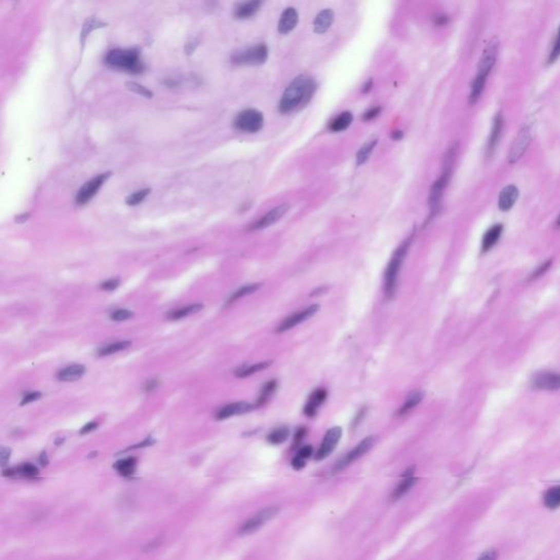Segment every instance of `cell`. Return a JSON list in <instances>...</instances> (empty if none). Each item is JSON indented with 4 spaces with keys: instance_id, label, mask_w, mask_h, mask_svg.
Instances as JSON below:
<instances>
[{
    "instance_id": "ac0fdd59",
    "label": "cell",
    "mask_w": 560,
    "mask_h": 560,
    "mask_svg": "<svg viewBox=\"0 0 560 560\" xmlns=\"http://www.w3.org/2000/svg\"><path fill=\"white\" fill-rule=\"evenodd\" d=\"M326 398H327V391L325 389H316L307 399L304 406V414L310 418L315 417L320 406L325 402Z\"/></svg>"
},
{
    "instance_id": "4fadbf2b",
    "label": "cell",
    "mask_w": 560,
    "mask_h": 560,
    "mask_svg": "<svg viewBox=\"0 0 560 560\" xmlns=\"http://www.w3.org/2000/svg\"><path fill=\"white\" fill-rule=\"evenodd\" d=\"M342 430L340 427H334L326 432L325 437L323 439L322 445L316 452L315 459L316 461H322V459L326 458L329 455L333 453V451L335 450L336 446L341 438Z\"/></svg>"
},
{
    "instance_id": "30bf717a",
    "label": "cell",
    "mask_w": 560,
    "mask_h": 560,
    "mask_svg": "<svg viewBox=\"0 0 560 560\" xmlns=\"http://www.w3.org/2000/svg\"><path fill=\"white\" fill-rule=\"evenodd\" d=\"M278 512H279L278 507H268L261 510L260 512L254 514L250 519H248L243 525H242V528L240 529V533L243 535H247V534H252L256 532L257 530H260L266 522L274 519V517L278 514Z\"/></svg>"
},
{
    "instance_id": "db71d44e",
    "label": "cell",
    "mask_w": 560,
    "mask_h": 560,
    "mask_svg": "<svg viewBox=\"0 0 560 560\" xmlns=\"http://www.w3.org/2000/svg\"><path fill=\"white\" fill-rule=\"evenodd\" d=\"M305 462H306L305 459H303L302 457H300V456L296 455V457H295L294 459H292L291 464H292V467H294L295 470L299 471V470H302L303 467L305 466Z\"/></svg>"
},
{
    "instance_id": "ffe728a7",
    "label": "cell",
    "mask_w": 560,
    "mask_h": 560,
    "mask_svg": "<svg viewBox=\"0 0 560 560\" xmlns=\"http://www.w3.org/2000/svg\"><path fill=\"white\" fill-rule=\"evenodd\" d=\"M503 128H504V118L503 115H501V113H497L494 119V124H492V128L488 138L487 157H491L492 153H494L495 149L499 143L501 132H503Z\"/></svg>"
},
{
    "instance_id": "836d02e7",
    "label": "cell",
    "mask_w": 560,
    "mask_h": 560,
    "mask_svg": "<svg viewBox=\"0 0 560 560\" xmlns=\"http://www.w3.org/2000/svg\"><path fill=\"white\" fill-rule=\"evenodd\" d=\"M417 479L414 478V477H404V480L400 482L398 486L393 490L392 495H391V499L393 501L395 500H398L402 498L403 496H405L407 492L409 491V489H411L414 485L416 484Z\"/></svg>"
},
{
    "instance_id": "cb8c5ba5",
    "label": "cell",
    "mask_w": 560,
    "mask_h": 560,
    "mask_svg": "<svg viewBox=\"0 0 560 560\" xmlns=\"http://www.w3.org/2000/svg\"><path fill=\"white\" fill-rule=\"evenodd\" d=\"M86 372V368L82 364H73L58 372V380L64 382H73L80 379Z\"/></svg>"
},
{
    "instance_id": "f6af8a7d",
    "label": "cell",
    "mask_w": 560,
    "mask_h": 560,
    "mask_svg": "<svg viewBox=\"0 0 560 560\" xmlns=\"http://www.w3.org/2000/svg\"><path fill=\"white\" fill-rule=\"evenodd\" d=\"M498 558V551L495 548H489L485 550L484 553L478 557L477 560H497Z\"/></svg>"
},
{
    "instance_id": "ab89813d",
    "label": "cell",
    "mask_w": 560,
    "mask_h": 560,
    "mask_svg": "<svg viewBox=\"0 0 560 560\" xmlns=\"http://www.w3.org/2000/svg\"><path fill=\"white\" fill-rule=\"evenodd\" d=\"M15 474L16 475H21V476H23V477L33 478V477H35V476L38 475V470H37V467L34 466L33 464L26 463V464L20 465L19 467H16Z\"/></svg>"
},
{
    "instance_id": "f5cc1de1",
    "label": "cell",
    "mask_w": 560,
    "mask_h": 560,
    "mask_svg": "<svg viewBox=\"0 0 560 560\" xmlns=\"http://www.w3.org/2000/svg\"><path fill=\"white\" fill-rule=\"evenodd\" d=\"M380 112H381V108H380V107H373V108H371V110H369V111L364 113L363 119H364L365 121L373 120V119L377 118V116L380 114Z\"/></svg>"
},
{
    "instance_id": "f546056e",
    "label": "cell",
    "mask_w": 560,
    "mask_h": 560,
    "mask_svg": "<svg viewBox=\"0 0 560 560\" xmlns=\"http://www.w3.org/2000/svg\"><path fill=\"white\" fill-rule=\"evenodd\" d=\"M204 305L202 303H196V304H191V305H187L185 307H182V308H178V310H173L171 311L169 314H168V317L170 320H180V319H184V317L186 316H189L191 314H195V313H198L199 311L203 310Z\"/></svg>"
},
{
    "instance_id": "8fae6325",
    "label": "cell",
    "mask_w": 560,
    "mask_h": 560,
    "mask_svg": "<svg viewBox=\"0 0 560 560\" xmlns=\"http://www.w3.org/2000/svg\"><path fill=\"white\" fill-rule=\"evenodd\" d=\"M321 306L319 304H313L311 306H308L306 308H304V310L302 311H299L295 314H292L290 316H288L287 319L283 320L280 325L278 326L277 329H276V332L277 333H283V332H287V331H290L291 329L296 327L297 325L303 323L307 320H310L311 317H313L317 312L320 311Z\"/></svg>"
},
{
    "instance_id": "8d00e7d4",
    "label": "cell",
    "mask_w": 560,
    "mask_h": 560,
    "mask_svg": "<svg viewBox=\"0 0 560 560\" xmlns=\"http://www.w3.org/2000/svg\"><path fill=\"white\" fill-rule=\"evenodd\" d=\"M378 144V140L377 139H373V140H370L369 143H366L364 146L361 147V149L359 150L358 153H357V164L360 165V164H363L368 159H369L370 155L372 153L374 147L377 146Z\"/></svg>"
},
{
    "instance_id": "f907efd6",
    "label": "cell",
    "mask_w": 560,
    "mask_h": 560,
    "mask_svg": "<svg viewBox=\"0 0 560 560\" xmlns=\"http://www.w3.org/2000/svg\"><path fill=\"white\" fill-rule=\"evenodd\" d=\"M312 452H313V448L311 446H304V447H302L299 450V452H298L297 455L300 456V457H302L303 459H305V461H306V459L312 455Z\"/></svg>"
},
{
    "instance_id": "7dc6e473",
    "label": "cell",
    "mask_w": 560,
    "mask_h": 560,
    "mask_svg": "<svg viewBox=\"0 0 560 560\" xmlns=\"http://www.w3.org/2000/svg\"><path fill=\"white\" fill-rule=\"evenodd\" d=\"M42 396V394L40 392H32V393H29L28 395L24 396L22 398V402H21V405H27V404H30L32 402H35V400H37L40 397Z\"/></svg>"
},
{
    "instance_id": "be15d7a7",
    "label": "cell",
    "mask_w": 560,
    "mask_h": 560,
    "mask_svg": "<svg viewBox=\"0 0 560 560\" xmlns=\"http://www.w3.org/2000/svg\"><path fill=\"white\" fill-rule=\"evenodd\" d=\"M556 224L558 225V227H560V215L558 216V218H557V221H556Z\"/></svg>"
},
{
    "instance_id": "680465c9",
    "label": "cell",
    "mask_w": 560,
    "mask_h": 560,
    "mask_svg": "<svg viewBox=\"0 0 560 560\" xmlns=\"http://www.w3.org/2000/svg\"><path fill=\"white\" fill-rule=\"evenodd\" d=\"M40 462H41V464H42V465H43V466H46V465L48 464L47 455H46V453H45V452H43V453H42V454H41V456H40Z\"/></svg>"
},
{
    "instance_id": "1f68e13d",
    "label": "cell",
    "mask_w": 560,
    "mask_h": 560,
    "mask_svg": "<svg viewBox=\"0 0 560 560\" xmlns=\"http://www.w3.org/2000/svg\"><path fill=\"white\" fill-rule=\"evenodd\" d=\"M289 434H290L289 428L286 427V426H281V427H278L275 430H273L268 436H267V441H268L271 445L278 446L285 441H287V439L289 438Z\"/></svg>"
},
{
    "instance_id": "d6a6232c",
    "label": "cell",
    "mask_w": 560,
    "mask_h": 560,
    "mask_svg": "<svg viewBox=\"0 0 560 560\" xmlns=\"http://www.w3.org/2000/svg\"><path fill=\"white\" fill-rule=\"evenodd\" d=\"M136 465H137V459L135 457H128V458L121 459V461H119L114 465V467L118 470V472L121 475L130 476L133 474V472H135Z\"/></svg>"
},
{
    "instance_id": "816d5d0a",
    "label": "cell",
    "mask_w": 560,
    "mask_h": 560,
    "mask_svg": "<svg viewBox=\"0 0 560 560\" xmlns=\"http://www.w3.org/2000/svg\"><path fill=\"white\" fill-rule=\"evenodd\" d=\"M10 454H11L10 449L3 447L2 450H0V462H2V466H5L8 463V461H9Z\"/></svg>"
},
{
    "instance_id": "74e56055",
    "label": "cell",
    "mask_w": 560,
    "mask_h": 560,
    "mask_svg": "<svg viewBox=\"0 0 560 560\" xmlns=\"http://www.w3.org/2000/svg\"><path fill=\"white\" fill-rule=\"evenodd\" d=\"M105 26H106V24H105L104 22L100 21V20H98V19H93V18L88 19V20L86 21V23L83 24V29H82V33H81V41H82V43H83V42H85V38L90 34V33H91L92 31L95 30V29L103 28V27H105Z\"/></svg>"
},
{
    "instance_id": "f35d334b",
    "label": "cell",
    "mask_w": 560,
    "mask_h": 560,
    "mask_svg": "<svg viewBox=\"0 0 560 560\" xmlns=\"http://www.w3.org/2000/svg\"><path fill=\"white\" fill-rule=\"evenodd\" d=\"M150 191H151V189H150V188L137 190V191H135V193H132L129 196H127L125 202H126V204L128 206H137V205H139V204H141L144 202V200L146 199V197L150 194Z\"/></svg>"
},
{
    "instance_id": "6f0895ef",
    "label": "cell",
    "mask_w": 560,
    "mask_h": 560,
    "mask_svg": "<svg viewBox=\"0 0 560 560\" xmlns=\"http://www.w3.org/2000/svg\"><path fill=\"white\" fill-rule=\"evenodd\" d=\"M158 381H159V380H151V381H149V382L147 383V385H146L145 390H146V391H152V390H155V389L158 387V384H159Z\"/></svg>"
},
{
    "instance_id": "2e32d148",
    "label": "cell",
    "mask_w": 560,
    "mask_h": 560,
    "mask_svg": "<svg viewBox=\"0 0 560 560\" xmlns=\"http://www.w3.org/2000/svg\"><path fill=\"white\" fill-rule=\"evenodd\" d=\"M255 407H256L255 405H252V404L246 403V402L232 403V404H229L227 406H224L223 408H221L220 411L217 413L216 419L217 420H224V419H228V418L233 417V416L247 414L249 412H252Z\"/></svg>"
},
{
    "instance_id": "6da1fadb",
    "label": "cell",
    "mask_w": 560,
    "mask_h": 560,
    "mask_svg": "<svg viewBox=\"0 0 560 560\" xmlns=\"http://www.w3.org/2000/svg\"><path fill=\"white\" fill-rule=\"evenodd\" d=\"M316 90V83L306 74H301L291 81L283 92L279 102V111L283 114L304 106L312 99Z\"/></svg>"
},
{
    "instance_id": "ba28073f",
    "label": "cell",
    "mask_w": 560,
    "mask_h": 560,
    "mask_svg": "<svg viewBox=\"0 0 560 560\" xmlns=\"http://www.w3.org/2000/svg\"><path fill=\"white\" fill-rule=\"evenodd\" d=\"M499 47H500L499 38L497 36L491 37L479 58L477 73L485 74V76L487 77L489 76L490 71L492 70V68H494V66L497 62Z\"/></svg>"
},
{
    "instance_id": "b9f144b4",
    "label": "cell",
    "mask_w": 560,
    "mask_h": 560,
    "mask_svg": "<svg viewBox=\"0 0 560 560\" xmlns=\"http://www.w3.org/2000/svg\"><path fill=\"white\" fill-rule=\"evenodd\" d=\"M559 57H560V26H559V29H558V33H557L554 46H553V48H551V51H550V53L548 55L547 64L548 65H553Z\"/></svg>"
},
{
    "instance_id": "3957f363",
    "label": "cell",
    "mask_w": 560,
    "mask_h": 560,
    "mask_svg": "<svg viewBox=\"0 0 560 560\" xmlns=\"http://www.w3.org/2000/svg\"><path fill=\"white\" fill-rule=\"evenodd\" d=\"M105 63L116 69L128 71L131 73H140L145 69V65L141 61L138 49H113L108 52L105 57Z\"/></svg>"
},
{
    "instance_id": "e575fe53",
    "label": "cell",
    "mask_w": 560,
    "mask_h": 560,
    "mask_svg": "<svg viewBox=\"0 0 560 560\" xmlns=\"http://www.w3.org/2000/svg\"><path fill=\"white\" fill-rule=\"evenodd\" d=\"M262 287V283H250V285H246V286H243L241 287L239 290H237L235 294H232V296L229 298L228 300V303H232L235 302V301L241 299V298H244L246 296H249L254 294V292H256L258 289H261Z\"/></svg>"
},
{
    "instance_id": "5b68a950",
    "label": "cell",
    "mask_w": 560,
    "mask_h": 560,
    "mask_svg": "<svg viewBox=\"0 0 560 560\" xmlns=\"http://www.w3.org/2000/svg\"><path fill=\"white\" fill-rule=\"evenodd\" d=\"M268 58V47L265 44H257L233 54L232 62L237 65L257 66L264 64Z\"/></svg>"
},
{
    "instance_id": "5bb4252c",
    "label": "cell",
    "mask_w": 560,
    "mask_h": 560,
    "mask_svg": "<svg viewBox=\"0 0 560 560\" xmlns=\"http://www.w3.org/2000/svg\"><path fill=\"white\" fill-rule=\"evenodd\" d=\"M532 384L535 389L545 391L560 390V373L553 371H540L534 374Z\"/></svg>"
},
{
    "instance_id": "52a82bcc",
    "label": "cell",
    "mask_w": 560,
    "mask_h": 560,
    "mask_svg": "<svg viewBox=\"0 0 560 560\" xmlns=\"http://www.w3.org/2000/svg\"><path fill=\"white\" fill-rule=\"evenodd\" d=\"M111 177V172H106L99 174L93 179H91L87 183L83 184V186L78 190L76 196V202L78 205L82 206L88 204L90 200L93 198L99 189L103 186V184L107 181V179Z\"/></svg>"
},
{
    "instance_id": "603a6c76",
    "label": "cell",
    "mask_w": 560,
    "mask_h": 560,
    "mask_svg": "<svg viewBox=\"0 0 560 560\" xmlns=\"http://www.w3.org/2000/svg\"><path fill=\"white\" fill-rule=\"evenodd\" d=\"M487 78H488L487 76H484V74H481V73L476 74V77L474 78V80L472 82L471 92H470V96H469V103L471 105H475L476 103L478 102V100L480 99V96L482 94V91L485 89V86H486Z\"/></svg>"
},
{
    "instance_id": "bcb514c9",
    "label": "cell",
    "mask_w": 560,
    "mask_h": 560,
    "mask_svg": "<svg viewBox=\"0 0 560 560\" xmlns=\"http://www.w3.org/2000/svg\"><path fill=\"white\" fill-rule=\"evenodd\" d=\"M119 286H120V279L113 278V279H110V280H106V281L102 282L101 283V289L106 290V291H112V290H115Z\"/></svg>"
},
{
    "instance_id": "44dd1931",
    "label": "cell",
    "mask_w": 560,
    "mask_h": 560,
    "mask_svg": "<svg viewBox=\"0 0 560 560\" xmlns=\"http://www.w3.org/2000/svg\"><path fill=\"white\" fill-rule=\"evenodd\" d=\"M503 231H504V225L501 223H497L495 225H492L491 228H489L486 231V233H485L484 237H482V241H481L482 253L488 252L489 249H491L492 247H494L497 244V242L499 241L501 235H503Z\"/></svg>"
},
{
    "instance_id": "83f0119b",
    "label": "cell",
    "mask_w": 560,
    "mask_h": 560,
    "mask_svg": "<svg viewBox=\"0 0 560 560\" xmlns=\"http://www.w3.org/2000/svg\"><path fill=\"white\" fill-rule=\"evenodd\" d=\"M353 120H354V116L350 112L341 113L339 116H337V118L331 123L330 129L332 131H335V132L345 130L350 126V125H352Z\"/></svg>"
},
{
    "instance_id": "681fc988",
    "label": "cell",
    "mask_w": 560,
    "mask_h": 560,
    "mask_svg": "<svg viewBox=\"0 0 560 560\" xmlns=\"http://www.w3.org/2000/svg\"><path fill=\"white\" fill-rule=\"evenodd\" d=\"M306 432H307V430H306L305 427H300V428H298V430H297L296 433H295V440H294V442H295V443H294V446H295V447H297L298 445H300L301 442H302V440H303L304 437L306 436Z\"/></svg>"
},
{
    "instance_id": "4316f807",
    "label": "cell",
    "mask_w": 560,
    "mask_h": 560,
    "mask_svg": "<svg viewBox=\"0 0 560 560\" xmlns=\"http://www.w3.org/2000/svg\"><path fill=\"white\" fill-rule=\"evenodd\" d=\"M543 501H544V506L549 510L560 508V485L547 489L543 497Z\"/></svg>"
},
{
    "instance_id": "4dcf8cb0",
    "label": "cell",
    "mask_w": 560,
    "mask_h": 560,
    "mask_svg": "<svg viewBox=\"0 0 560 560\" xmlns=\"http://www.w3.org/2000/svg\"><path fill=\"white\" fill-rule=\"evenodd\" d=\"M130 346H131V341H129V340L116 341V342H113V344H108V345H105V346L100 348L99 352H98V355L100 357L110 356V355L116 354L119 352H122V350H124V349H127Z\"/></svg>"
},
{
    "instance_id": "9c48e42d",
    "label": "cell",
    "mask_w": 560,
    "mask_h": 560,
    "mask_svg": "<svg viewBox=\"0 0 560 560\" xmlns=\"http://www.w3.org/2000/svg\"><path fill=\"white\" fill-rule=\"evenodd\" d=\"M375 443V437H368L365 439H363L359 445L354 448L350 452L345 455L342 458H340L339 461L335 464V466H334V473H338L340 471H342L344 469H346L347 466H349L350 464H353L354 462H356L357 459L360 458L361 456H363L365 453H368L370 451V449L374 446Z\"/></svg>"
},
{
    "instance_id": "484cf974",
    "label": "cell",
    "mask_w": 560,
    "mask_h": 560,
    "mask_svg": "<svg viewBox=\"0 0 560 560\" xmlns=\"http://www.w3.org/2000/svg\"><path fill=\"white\" fill-rule=\"evenodd\" d=\"M423 398V393L421 391H414L412 392L411 394H409L407 397H406V400L405 403L403 404V406L400 407V409L398 411V415L399 416H404L406 414H408L409 412L412 411L413 408H415L418 404H419L421 400Z\"/></svg>"
},
{
    "instance_id": "d590c367",
    "label": "cell",
    "mask_w": 560,
    "mask_h": 560,
    "mask_svg": "<svg viewBox=\"0 0 560 560\" xmlns=\"http://www.w3.org/2000/svg\"><path fill=\"white\" fill-rule=\"evenodd\" d=\"M273 361H263V362H258V363H255L253 365H249V366H246V368H243V369H241L240 371L237 372V377L239 378H247L249 377V375H253L257 372H261L265 369H267V368H269L272 365Z\"/></svg>"
},
{
    "instance_id": "d4e9b609",
    "label": "cell",
    "mask_w": 560,
    "mask_h": 560,
    "mask_svg": "<svg viewBox=\"0 0 560 560\" xmlns=\"http://www.w3.org/2000/svg\"><path fill=\"white\" fill-rule=\"evenodd\" d=\"M262 6V2H247L237 7L235 15L238 19H248L253 16Z\"/></svg>"
},
{
    "instance_id": "60d3db41",
    "label": "cell",
    "mask_w": 560,
    "mask_h": 560,
    "mask_svg": "<svg viewBox=\"0 0 560 560\" xmlns=\"http://www.w3.org/2000/svg\"><path fill=\"white\" fill-rule=\"evenodd\" d=\"M126 88L132 92H135V93L141 95V96H145L147 99H151L153 96V93L151 90L147 89L146 87L139 85V83L137 82H126Z\"/></svg>"
},
{
    "instance_id": "ee69618b",
    "label": "cell",
    "mask_w": 560,
    "mask_h": 560,
    "mask_svg": "<svg viewBox=\"0 0 560 560\" xmlns=\"http://www.w3.org/2000/svg\"><path fill=\"white\" fill-rule=\"evenodd\" d=\"M551 264H553V261L551 260H548L546 261L545 263H543L542 265H539L536 269H535L532 274H531V277H530V280H533V279H536L538 277H540V276L544 275L550 267H551Z\"/></svg>"
},
{
    "instance_id": "d6986e66",
    "label": "cell",
    "mask_w": 560,
    "mask_h": 560,
    "mask_svg": "<svg viewBox=\"0 0 560 560\" xmlns=\"http://www.w3.org/2000/svg\"><path fill=\"white\" fill-rule=\"evenodd\" d=\"M299 22V14L295 8L289 7L282 12L278 23V31L281 34H288L294 30Z\"/></svg>"
},
{
    "instance_id": "11a10c76",
    "label": "cell",
    "mask_w": 560,
    "mask_h": 560,
    "mask_svg": "<svg viewBox=\"0 0 560 560\" xmlns=\"http://www.w3.org/2000/svg\"><path fill=\"white\" fill-rule=\"evenodd\" d=\"M96 427H98V423H96V422H89V423H87V424L83 426L82 429L80 430V433H81V434L89 433V432H91V431H93Z\"/></svg>"
},
{
    "instance_id": "91938a15",
    "label": "cell",
    "mask_w": 560,
    "mask_h": 560,
    "mask_svg": "<svg viewBox=\"0 0 560 560\" xmlns=\"http://www.w3.org/2000/svg\"><path fill=\"white\" fill-rule=\"evenodd\" d=\"M326 290H327V288H326V287L319 288L317 290H314V291L312 292V294H311V296H312V297H315V296H319V295H323Z\"/></svg>"
},
{
    "instance_id": "7bdbcfd3",
    "label": "cell",
    "mask_w": 560,
    "mask_h": 560,
    "mask_svg": "<svg viewBox=\"0 0 560 560\" xmlns=\"http://www.w3.org/2000/svg\"><path fill=\"white\" fill-rule=\"evenodd\" d=\"M132 315L133 313L131 311L126 310V308H121V310H116L111 314V319L113 321L121 322V321H126L130 319V317H132Z\"/></svg>"
},
{
    "instance_id": "7c38bea8",
    "label": "cell",
    "mask_w": 560,
    "mask_h": 560,
    "mask_svg": "<svg viewBox=\"0 0 560 560\" xmlns=\"http://www.w3.org/2000/svg\"><path fill=\"white\" fill-rule=\"evenodd\" d=\"M532 141V133L530 127L525 126L522 128L519 132V135L516 136L515 140L513 141L511 150L509 153V162L513 164L517 162L521 159V157L526 151V149L529 148Z\"/></svg>"
},
{
    "instance_id": "f1b7e54d",
    "label": "cell",
    "mask_w": 560,
    "mask_h": 560,
    "mask_svg": "<svg viewBox=\"0 0 560 560\" xmlns=\"http://www.w3.org/2000/svg\"><path fill=\"white\" fill-rule=\"evenodd\" d=\"M277 387H278V382L276 380H271L267 383H265L264 387L262 388L261 394L257 398V403L255 406L256 407L264 406L274 395V393L276 392V390H277Z\"/></svg>"
},
{
    "instance_id": "7402d4cb",
    "label": "cell",
    "mask_w": 560,
    "mask_h": 560,
    "mask_svg": "<svg viewBox=\"0 0 560 560\" xmlns=\"http://www.w3.org/2000/svg\"><path fill=\"white\" fill-rule=\"evenodd\" d=\"M334 22V12L331 9H324L316 15L314 20V31L319 34H323L327 31Z\"/></svg>"
},
{
    "instance_id": "c3c4849f",
    "label": "cell",
    "mask_w": 560,
    "mask_h": 560,
    "mask_svg": "<svg viewBox=\"0 0 560 560\" xmlns=\"http://www.w3.org/2000/svg\"><path fill=\"white\" fill-rule=\"evenodd\" d=\"M365 414H366V407H362V408L360 409V411L358 412V414L355 416V418H354V421H353V423H352V428H353V429L357 428L358 426L361 423V421L363 420V418H364Z\"/></svg>"
},
{
    "instance_id": "94428289",
    "label": "cell",
    "mask_w": 560,
    "mask_h": 560,
    "mask_svg": "<svg viewBox=\"0 0 560 560\" xmlns=\"http://www.w3.org/2000/svg\"><path fill=\"white\" fill-rule=\"evenodd\" d=\"M392 138H393V139H395V140H399V139H402V138H403V131H400V130H395L394 132H393V135H392Z\"/></svg>"
},
{
    "instance_id": "6125c7cd",
    "label": "cell",
    "mask_w": 560,
    "mask_h": 560,
    "mask_svg": "<svg viewBox=\"0 0 560 560\" xmlns=\"http://www.w3.org/2000/svg\"><path fill=\"white\" fill-rule=\"evenodd\" d=\"M371 88H372V80H369V81H368V82L365 83V85L363 86L362 91H363V92H368V91H370V90H371Z\"/></svg>"
},
{
    "instance_id": "7a4b0ae2",
    "label": "cell",
    "mask_w": 560,
    "mask_h": 560,
    "mask_svg": "<svg viewBox=\"0 0 560 560\" xmlns=\"http://www.w3.org/2000/svg\"><path fill=\"white\" fill-rule=\"evenodd\" d=\"M412 241H413V236L407 238L403 243L396 248V250L393 253L391 260L388 264L385 273H384V292H385V297L389 300L394 298L396 294L399 272L400 269H402V265L408 253V249L409 247H411Z\"/></svg>"
},
{
    "instance_id": "277c9868",
    "label": "cell",
    "mask_w": 560,
    "mask_h": 560,
    "mask_svg": "<svg viewBox=\"0 0 560 560\" xmlns=\"http://www.w3.org/2000/svg\"><path fill=\"white\" fill-rule=\"evenodd\" d=\"M456 146H453L452 148L449 149V151L445 159V165H443V172L441 177L433 183L431 186L430 194H429V206L431 210V217L436 216L438 211L440 210L441 206V199L443 196V191H445L448 183L450 181L451 174H452L453 165L456 157Z\"/></svg>"
},
{
    "instance_id": "8992f818",
    "label": "cell",
    "mask_w": 560,
    "mask_h": 560,
    "mask_svg": "<svg viewBox=\"0 0 560 560\" xmlns=\"http://www.w3.org/2000/svg\"><path fill=\"white\" fill-rule=\"evenodd\" d=\"M264 125L263 114L254 110V108H247L240 112L235 120V127L244 132H257L260 131Z\"/></svg>"
},
{
    "instance_id": "9a60e30c",
    "label": "cell",
    "mask_w": 560,
    "mask_h": 560,
    "mask_svg": "<svg viewBox=\"0 0 560 560\" xmlns=\"http://www.w3.org/2000/svg\"><path fill=\"white\" fill-rule=\"evenodd\" d=\"M288 210H289V206L288 205H280L278 207L272 209L269 213H267L265 216L262 217L260 220L254 223L252 229L253 230H261V229H265V228L271 227V225H273L274 223L279 221L282 218V217L288 213Z\"/></svg>"
},
{
    "instance_id": "e0dca14e",
    "label": "cell",
    "mask_w": 560,
    "mask_h": 560,
    "mask_svg": "<svg viewBox=\"0 0 560 560\" xmlns=\"http://www.w3.org/2000/svg\"><path fill=\"white\" fill-rule=\"evenodd\" d=\"M519 197V188L513 184L504 187L498 198V207L501 211H509L513 208Z\"/></svg>"
},
{
    "instance_id": "9f6ffc18",
    "label": "cell",
    "mask_w": 560,
    "mask_h": 560,
    "mask_svg": "<svg viewBox=\"0 0 560 560\" xmlns=\"http://www.w3.org/2000/svg\"><path fill=\"white\" fill-rule=\"evenodd\" d=\"M448 22H449V16L446 14H441L436 18V23L438 24V26H445V24H447Z\"/></svg>"
}]
</instances>
